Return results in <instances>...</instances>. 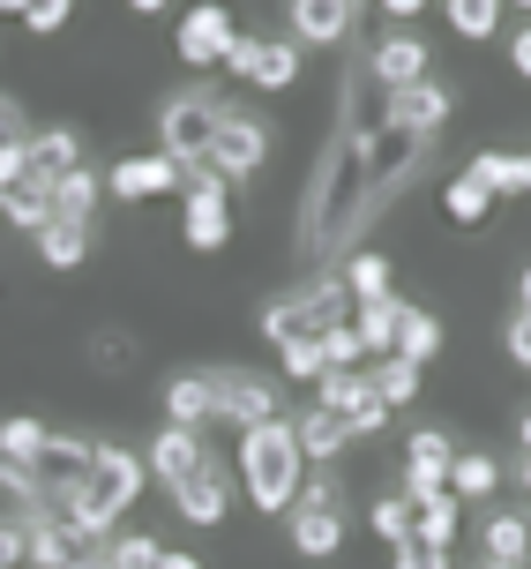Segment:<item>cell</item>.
Returning a JSON list of instances; mask_svg holds the SVG:
<instances>
[{
    "instance_id": "obj_1",
    "label": "cell",
    "mask_w": 531,
    "mask_h": 569,
    "mask_svg": "<svg viewBox=\"0 0 531 569\" xmlns=\"http://www.w3.org/2000/svg\"><path fill=\"white\" fill-rule=\"evenodd\" d=\"M142 457L136 450H120V442H98L83 465V480L76 487H60V525L76 532V540H106L112 525H120V510H136V495H142Z\"/></svg>"
},
{
    "instance_id": "obj_2",
    "label": "cell",
    "mask_w": 531,
    "mask_h": 569,
    "mask_svg": "<svg viewBox=\"0 0 531 569\" xmlns=\"http://www.w3.org/2000/svg\"><path fill=\"white\" fill-rule=\"evenodd\" d=\"M300 480H308V457H300L292 420H270V427H248V435H240V495H248L262 517H292Z\"/></svg>"
},
{
    "instance_id": "obj_3",
    "label": "cell",
    "mask_w": 531,
    "mask_h": 569,
    "mask_svg": "<svg viewBox=\"0 0 531 569\" xmlns=\"http://www.w3.org/2000/svg\"><path fill=\"white\" fill-rule=\"evenodd\" d=\"M344 284L337 278H314V284H292V292H278V300H262V338L278 345H314V338H330L337 322H344Z\"/></svg>"
},
{
    "instance_id": "obj_4",
    "label": "cell",
    "mask_w": 531,
    "mask_h": 569,
    "mask_svg": "<svg viewBox=\"0 0 531 569\" xmlns=\"http://www.w3.org/2000/svg\"><path fill=\"white\" fill-rule=\"evenodd\" d=\"M224 106L218 90H180V98H166V113H158V158H172V166H210V142H218L224 128Z\"/></svg>"
},
{
    "instance_id": "obj_5",
    "label": "cell",
    "mask_w": 531,
    "mask_h": 569,
    "mask_svg": "<svg viewBox=\"0 0 531 569\" xmlns=\"http://www.w3.org/2000/svg\"><path fill=\"white\" fill-rule=\"evenodd\" d=\"M180 188H188V218H180V240L196 248V256H218L224 240H232V202H224V180L210 166H188L180 172Z\"/></svg>"
},
{
    "instance_id": "obj_6",
    "label": "cell",
    "mask_w": 531,
    "mask_h": 569,
    "mask_svg": "<svg viewBox=\"0 0 531 569\" xmlns=\"http://www.w3.org/2000/svg\"><path fill=\"white\" fill-rule=\"evenodd\" d=\"M210 405H218V420H232L240 435H248V427L284 420V412H278V390H270L262 375H248V368H210Z\"/></svg>"
},
{
    "instance_id": "obj_7",
    "label": "cell",
    "mask_w": 531,
    "mask_h": 569,
    "mask_svg": "<svg viewBox=\"0 0 531 569\" xmlns=\"http://www.w3.org/2000/svg\"><path fill=\"white\" fill-rule=\"evenodd\" d=\"M262 158H270V128H262V120H248V113H224L218 142H210V172L232 188V180H254V172H262Z\"/></svg>"
},
{
    "instance_id": "obj_8",
    "label": "cell",
    "mask_w": 531,
    "mask_h": 569,
    "mask_svg": "<svg viewBox=\"0 0 531 569\" xmlns=\"http://www.w3.org/2000/svg\"><path fill=\"white\" fill-rule=\"evenodd\" d=\"M449 465H457V442H449L442 427H420L412 442H404V502H427V495H442L449 487Z\"/></svg>"
},
{
    "instance_id": "obj_9",
    "label": "cell",
    "mask_w": 531,
    "mask_h": 569,
    "mask_svg": "<svg viewBox=\"0 0 531 569\" xmlns=\"http://www.w3.org/2000/svg\"><path fill=\"white\" fill-rule=\"evenodd\" d=\"M367 83H382V98H397V90H420V83H427V46H420V30H390V38L367 53Z\"/></svg>"
},
{
    "instance_id": "obj_10",
    "label": "cell",
    "mask_w": 531,
    "mask_h": 569,
    "mask_svg": "<svg viewBox=\"0 0 531 569\" xmlns=\"http://www.w3.org/2000/svg\"><path fill=\"white\" fill-rule=\"evenodd\" d=\"M202 465H210V450H202V435H188V427H158V442L142 450V472L166 487V495H172L180 480H196Z\"/></svg>"
},
{
    "instance_id": "obj_11",
    "label": "cell",
    "mask_w": 531,
    "mask_h": 569,
    "mask_svg": "<svg viewBox=\"0 0 531 569\" xmlns=\"http://www.w3.org/2000/svg\"><path fill=\"white\" fill-rule=\"evenodd\" d=\"M180 188V166L172 158H158V150H142V158H120V166L106 172V196L112 202H158Z\"/></svg>"
},
{
    "instance_id": "obj_12",
    "label": "cell",
    "mask_w": 531,
    "mask_h": 569,
    "mask_svg": "<svg viewBox=\"0 0 531 569\" xmlns=\"http://www.w3.org/2000/svg\"><path fill=\"white\" fill-rule=\"evenodd\" d=\"M232 38H240V23H232L224 8H188V16H180V60H188V68H224Z\"/></svg>"
},
{
    "instance_id": "obj_13",
    "label": "cell",
    "mask_w": 531,
    "mask_h": 569,
    "mask_svg": "<svg viewBox=\"0 0 531 569\" xmlns=\"http://www.w3.org/2000/svg\"><path fill=\"white\" fill-rule=\"evenodd\" d=\"M172 510L188 517V525H224V510H232V465H202L196 480H180L172 487Z\"/></svg>"
},
{
    "instance_id": "obj_14",
    "label": "cell",
    "mask_w": 531,
    "mask_h": 569,
    "mask_svg": "<svg viewBox=\"0 0 531 569\" xmlns=\"http://www.w3.org/2000/svg\"><path fill=\"white\" fill-rule=\"evenodd\" d=\"M292 435H300L308 472H322V465H337V457L352 450V420H344V412H330V405H308V412L292 420Z\"/></svg>"
},
{
    "instance_id": "obj_15",
    "label": "cell",
    "mask_w": 531,
    "mask_h": 569,
    "mask_svg": "<svg viewBox=\"0 0 531 569\" xmlns=\"http://www.w3.org/2000/svg\"><path fill=\"white\" fill-rule=\"evenodd\" d=\"M284 532H292V555H300V562H330L337 547H344V510H308V502H292Z\"/></svg>"
},
{
    "instance_id": "obj_16",
    "label": "cell",
    "mask_w": 531,
    "mask_h": 569,
    "mask_svg": "<svg viewBox=\"0 0 531 569\" xmlns=\"http://www.w3.org/2000/svg\"><path fill=\"white\" fill-rule=\"evenodd\" d=\"M352 23H360L352 0H300L292 8V46H344Z\"/></svg>"
},
{
    "instance_id": "obj_17",
    "label": "cell",
    "mask_w": 531,
    "mask_h": 569,
    "mask_svg": "<svg viewBox=\"0 0 531 569\" xmlns=\"http://www.w3.org/2000/svg\"><path fill=\"white\" fill-rule=\"evenodd\" d=\"M68 172H83V142H76V128H38V136H30V180L60 188Z\"/></svg>"
},
{
    "instance_id": "obj_18",
    "label": "cell",
    "mask_w": 531,
    "mask_h": 569,
    "mask_svg": "<svg viewBox=\"0 0 531 569\" xmlns=\"http://www.w3.org/2000/svg\"><path fill=\"white\" fill-rule=\"evenodd\" d=\"M479 547H487V562L524 569L531 562V517L524 510H494L487 525H479Z\"/></svg>"
},
{
    "instance_id": "obj_19",
    "label": "cell",
    "mask_w": 531,
    "mask_h": 569,
    "mask_svg": "<svg viewBox=\"0 0 531 569\" xmlns=\"http://www.w3.org/2000/svg\"><path fill=\"white\" fill-rule=\"evenodd\" d=\"M202 420H218V405H210V375H172V382H166V427L202 435Z\"/></svg>"
},
{
    "instance_id": "obj_20",
    "label": "cell",
    "mask_w": 531,
    "mask_h": 569,
    "mask_svg": "<svg viewBox=\"0 0 531 569\" xmlns=\"http://www.w3.org/2000/svg\"><path fill=\"white\" fill-rule=\"evenodd\" d=\"M248 83L254 90H292V83H300V46H292V38H254Z\"/></svg>"
},
{
    "instance_id": "obj_21",
    "label": "cell",
    "mask_w": 531,
    "mask_h": 569,
    "mask_svg": "<svg viewBox=\"0 0 531 569\" xmlns=\"http://www.w3.org/2000/svg\"><path fill=\"white\" fill-rule=\"evenodd\" d=\"M0 226H16V232H30V240H38V232L53 226V188H46V180L8 188V196H0Z\"/></svg>"
},
{
    "instance_id": "obj_22",
    "label": "cell",
    "mask_w": 531,
    "mask_h": 569,
    "mask_svg": "<svg viewBox=\"0 0 531 569\" xmlns=\"http://www.w3.org/2000/svg\"><path fill=\"white\" fill-rule=\"evenodd\" d=\"M337 284H344V300H390V262L374 256V248H352L344 256V270H337Z\"/></svg>"
},
{
    "instance_id": "obj_23",
    "label": "cell",
    "mask_w": 531,
    "mask_h": 569,
    "mask_svg": "<svg viewBox=\"0 0 531 569\" xmlns=\"http://www.w3.org/2000/svg\"><path fill=\"white\" fill-rule=\"evenodd\" d=\"M46 450H53V427H46V420H0V457H8V465L38 472Z\"/></svg>"
},
{
    "instance_id": "obj_24",
    "label": "cell",
    "mask_w": 531,
    "mask_h": 569,
    "mask_svg": "<svg viewBox=\"0 0 531 569\" xmlns=\"http://www.w3.org/2000/svg\"><path fill=\"white\" fill-rule=\"evenodd\" d=\"M98 196H106V180H98L90 166H83V172H68V180L53 188V226H90Z\"/></svg>"
},
{
    "instance_id": "obj_25",
    "label": "cell",
    "mask_w": 531,
    "mask_h": 569,
    "mask_svg": "<svg viewBox=\"0 0 531 569\" xmlns=\"http://www.w3.org/2000/svg\"><path fill=\"white\" fill-rule=\"evenodd\" d=\"M434 352H442V322H434L427 308H404V315H397V360L427 368Z\"/></svg>"
},
{
    "instance_id": "obj_26",
    "label": "cell",
    "mask_w": 531,
    "mask_h": 569,
    "mask_svg": "<svg viewBox=\"0 0 531 569\" xmlns=\"http://www.w3.org/2000/svg\"><path fill=\"white\" fill-rule=\"evenodd\" d=\"M412 540L420 547H442L449 555V540H457V495H427V502H412Z\"/></svg>"
},
{
    "instance_id": "obj_27",
    "label": "cell",
    "mask_w": 531,
    "mask_h": 569,
    "mask_svg": "<svg viewBox=\"0 0 531 569\" xmlns=\"http://www.w3.org/2000/svg\"><path fill=\"white\" fill-rule=\"evenodd\" d=\"M494 480H502V465H494L487 450H457V465H449V495H457V502L494 495Z\"/></svg>"
},
{
    "instance_id": "obj_28",
    "label": "cell",
    "mask_w": 531,
    "mask_h": 569,
    "mask_svg": "<svg viewBox=\"0 0 531 569\" xmlns=\"http://www.w3.org/2000/svg\"><path fill=\"white\" fill-rule=\"evenodd\" d=\"M397 300H367L360 308V322H352V338H360V352H382V360H390L397 352Z\"/></svg>"
},
{
    "instance_id": "obj_29",
    "label": "cell",
    "mask_w": 531,
    "mask_h": 569,
    "mask_svg": "<svg viewBox=\"0 0 531 569\" xmlns=\"http://www.w3.org/2000/svg\"><path fill=\"white\" fill-rule=\"evenodd\" d=\"M367 382H374V398L390 405V412L420 398V368H412V360H397V352H390V360H374V368H367Z\"/></svg>"
},
{
    "instance_id": "obj_30",
    "label": "cell",
    "mask_w": 531,
    "mask_h": 569,
    "mask_svg": "<svg viewBox=\"0 0 531 569\" xmlns=\"http://www.w3.org/2000/svg\"><path fill=\"white\" fill-rule=\"evenodd\" d=\"M38 256H46V270H76L90 256V226H46L38 232Z\"/></svg>"
},
{
    "instance_id": "obj_31",
    "label": "cell",
    "mask_w": 531,
    "mask_h": 569,
    "mask_svg": "<svg viewBox=\"0 0 531 569\" xmlns=\"http://www.w3.org/2000/svg\"><path fill=\"white\" fill-rule=\"evenodd\" d=\"M442 202H449V226H487V210H494V196L479 188V172H457Z\"/></svg>"
},
{
    "instance_id": "obj_32",
    "label": "cell",
    "mask_w": 531,
    "mask_h": 569,
    "mask_svg": "<svg viewBox=\"0 0 531 569\" xmlns=\"http://www.w3.org/2000/svg\"><path fill=\"white\" fill-rule=\"evenodd\" d=\"M367 525H374V540H412V502H404V495H382V502H374V510H367Z\"/></svg>"
},
{
    "instance_id": "obj_33",
    "label": "cell",
    "mask_w": 531,
    "mask_h": 569,
    "mask_svg": "<svg viewBox=\"0 0 531 569\" xmlns=\"http://www.w3.org/2000/svg\"><path fill=\"white\" fill-rule=\"evenodd\" d=\"M278 368L292 375V382H322V375H330V360H322V338H314V345H284Z\"/></svg>"
},
{
    "instance_id": "obj_34",
    "label": "cell",
    "mask_w": 531,
    "mask_h": 569,
    "mask_svg": "<svg viewBox=\"0 0 531 569\" xmlns=\"http://www.w3.org/2000/svg\"><path fill=\"white\" fill-rule=\"evenodd\" d=\"M166 562V547L150 540V532H128V540H112V569H158Z\"/></svg>"
},
{
    "instance_id": "obj_35",
    "label": "cell",
    "mask_w": 531,
    "mask_h": 569,
    "mask_svg": "<svg viewBox=\"0 0 531 569\" xmlns=\"http://www.w3.org/2000/svg\"><path fill=\"white\" fill-rule=\"evenodd\" d=\"M300 502H308V510H344V480L322 465V472H308V480H300Z\"/></svg>"
},
{
    "instance_id": "obj_36",
    "label": "cell",
    "mask_w": 531,
    "mask_h": 569,
    "mask_svg": "<svg viewBox=\"0 0 531 569\" xmlns=\"http://www.w3.org/2000/svg\"><path fill=\"white\" fill-rule=\"evenodd\" d=\"M449 23L464 30V38H487V30L502 23V8H494V0H457V8H449Z\"/></svg>"
},
{
    "instance_id": "obj_37",
    "label": "cell",
    "mask_w": 531,
    "mask_h": 569,
    "mask_svg": "<svg viewBox=\"0 0 531 569\" xmlns=\"http://www.w3.org/2000/svg\"><path fill=\"white\" fill-rule=\"evenodd\" d=\"M322 360H330V368H360V360H367L360 338H352V322H337L330 338H322Z\"/></svg>"
},
{
    "instance_id": "obj_38",
    "label": "cell",
    "mask_w": 531,
    "mask_h": 569,
    "mask_svg": "<svg viewBox=\"0 0 531 569\" xmlns=\"http://www.w3.org/2000/svg\"><path fill=\"white\" fill-rule=\"evenodd\" d=\"M390 555H397V569H449L442 547H420V540H397Z\"/></svg>"
},
{
    "instance_id": "obj_39",
    "label": "cell",
    "mask_w": 531,
    "mask_h": 569,
    "mask_svg": "<svg viewBox=\"0 0 531 569\" xmlns=\"http://www.w3.org/2000/svg\"><path fill=\"white\" fill-rule=\"evenodd\" d=\"M502 345H509V360H517V368H531V315H509Z\"/></svg>"
},
{
    "instance_id": "obj_40",
    "label": "cell",
    "mask_w": 531,
    "mask_h": 569,
    "mask_svg": "<svg viewBox=\"0 0 531 569\" xmlns=\"http://www.w3.org/2000/svg\"><path fill=\"white\" fill-rule=\"evenodd\" d=\"M23 23L38 30V38H53V30H68V8H53V0H38V8H23Z\"/></svg>"
},
{
    "instance_id": "obj_41",
    "label": "cell",
    "mask_w": 531,
    "mask_h": 569,
    "mask_svg": "<svg viewBox=\"0 0 531 569\" xmlns=\"http://www.w3.org/2000/svg\"><path fill=\"white\" fill-rule=\"evenodd\" d=\"M16 562H23V525L0 517V569H16Z\"/></svg>"
},
{
    "instance_id": "obj_42",
    "label": "cell",
    "mask_w": 531,
    "mask_h": 569,
    "mask_svg": "<svg viewBox=\"0 0 531 569\" xmlns=\"http://www.w3.org/2000/svg\"><path fill=\"white\" fill-rule=\"evenodd\" d=\"M248 60H254V38H232V53H224V76H240V83H248Z\"/></svg>"
},
{
    "instance_id": "obj_43",
    "label": "cell",
    "mask_w": 531,
    "mask_h": 569,
    "mask_svg": "<svg viewBox=\"0 0 531 569\" xmlns=\"http://www.w3.org/2000/svg\"><path fill=\"white\" fill-rule=\"evenodd\" d=\"M509 68H517V76H531V23L517 30V46H509Z\"/></svg>"
},
{
    "instance_id": "obj_44",
    "label": "cell",
    "mask_w": 531,
    "mask_h": 569,
    "mask_svg": "<svg viewBox=\"0 0 531 569\" xmlns=\"http://www.w3.org/2000/svg\"><path fill=\"white\" fill-rule=\"evenodd\" d=\"M158 569H202V562H196V555H172V547H166V562H158Z\"/></svg>"
},
{
    "instance_id": "obj_45",
    "label": "cell",
    "mask_w": 531,
    "mask_h": 569,
    "mask_svg": "<svg viewBox=\"0 0 531 569\" xmlns=\"http://www.w3.org/2000/svg\"><path fill=\"white\" fill-rule=\"evenodd\" d=\"M517 315H531V270L517 278Z\"/></svg>"
},
{
    "instance_id": "obj_46",
    "label": "cell",
    "mask_w": 531,
    "mask_h": 569,
    "mask_svg": "<svg viewBox=\"0 0 531 569\" xmlns=\"http://www.w3.org/2000/svg\"><path fill=\"white\" fill-rule=\"evenodd\" d=\"M517 442H524V457H531V412H524V427H517Z\"/></svg>"
},
{
    "instance_id": "obj_47",
    "label": "cell",
    "mask_w": 531,
    "mask_h": 569,
    "mask_svg": "<svg viewBox=\"0 0 531 569\" xmlns=\"http://www.w3.org/2000/svg\"><path fill=\"white\" fill-rule=\"evenodd\" d=\"M517 480H524V495H531V457H524V465H517Z\"/></svg>"
},
{
    "instance_id": "obj_48",
    "label": "cell",
    "mask_w": 531,
    "mask_h": 569,
    "mask_svg": "<svg viewBox=\"0 0 531 569\" xmlns=\"http://www.w3.org/2000/svg\"><path fill=\"white\" fill-rule=\"evenodd\" d=\"M524 196H531V158H524Z\"/></svg>"
},
{
    "instance_id": "obj_49",
    "label": "cell",
    "mask_w": 531,
    "mask_h": 569,
    "mask_svg": "<svg viewBox=\"0 0 531 569\" xmlns=\"http://www.w3.org/2000/svg\"><path fill=\"white\" fill-rule=\"evenodd\" d=\"M479 569H509V562H479Z\"/></svg>"
}]
</instances>
